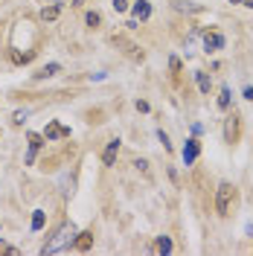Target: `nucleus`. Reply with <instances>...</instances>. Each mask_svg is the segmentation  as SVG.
I'll return each mask as SVG.
<instances>
[{
	"label": "nucleus",
	"instance_id": "obj_1",
	"mask_svg": "<svg viewBox=\"0 0 253 256\" xmlns=\"http://www.w3.org/2000/svg\"><path fill=\"white\" fill-rule=\"evenodd\" d=\"M233 201H236V190H233V184H222L218 192H216V212H218V216H230Z\"/></svg>",
	"mask_w": 253,
	"mask_h": 256
},
{
	"label": "nucleus",
	"instance_id": "obj_2",
	"mask_svg": "<svg viewBox=\"0 0 253 256\" xmlns=\"http://www.w3.org/2000/svg\"><path fill=\"white\" fill-rule=\"evenodd\" d=\"M73 236H76L73 224H70V227H62V230H58V236H56V239H52V242L47 244V248H44V254H56V250H58L62 244H67V242H73Z\"/></svg>",
	"mask_w": 253,
	"mask_h": 256
},
{
	"label": "nucleus",
	"instance_id": "obj_3",
	"mask_svg": "<svg viewBox=\"0 0 253 256\" xmlns=\"http://www.w3.org/2000/svg\"><path fill=\"white\" fill-rule=\"evenodd\" d=\"M198 154H201V143L192 137V140H186V146H184V152H180V158H184V163L186 166H192L195 160H198Z\"/></svg>",
	"mask_w": 253,
	"mask_h": 256
},
{
	"label": "nucleus",
	"instance_id": "obj_4",
	"mask_svg": "<svg viewBox=\"0 0 253 256\" xmlns=\"http://www.w3.org/2000/svg\"><path fill=\"white\" fill-rule=\"evenodd\" d=\"M204 47H206V52H216V50H222V47H224V35H222V32H206Z\"/></svg>",
	"mask_w": 253,
	"mask_h": 256
},
{
	"label": "nucleus",
	"instance_id": "obj_5",
	"mask_svg": "<svg viewBox=\"0 0 253 256\" xmlns=\"http://www.w3.org/2000/svg\"><path fill=\"white\" fill-rule=\"evenodd\" d=\"M224 137H227V143H236L238 140V116L236 114L227 120V126H224Z\"/></svg>",
	"mask_w": 253,
	"mask_h": 256
},
{
	"label": "nucleus",
	"instance_id": "obj_6",
	"mask_svg": "<svg viewBox=\"0 0 253 256\" xmlns=\"http://www.w3.org/2000/svg\"><path fill=\"white\" fill-rule=\"evenodd\" d=\"M44 137H47V140H58V137H70V128L58 126V122H50V126H47V131H44Z\"/></svg>",
	"mask_w": 253,
	"mask_h": 256
},
{
	"label": "nucleus",
	"instance_id": "obj_7",
	"mask_svg": "<svg viewBox=\"0 0 253 256\" xmlns=\"http://www.w3.org/2000/svg\"><path fill=\"white\" fill-rule=\"evenodd\" d=\"M90 244H94V230H84V233H79V239H73L76 250H88Z\"/></svg>",
	"mask_w": 253,
	"mask_h": 256
},
{
	"label": "nucleus",
	"instance_id": "obj_8",
	"mask_svg": "<svg viewBox=\"0 0 253 256\" xmlns=\"http://www.w3.org/2000/svg\"><path fill=\"white\" fill-rule=\"evenodd\" d=\"M134 18H137V20H148V18H152V6H148L146 0H137V3H134Z\"/></svg>",
	"mask_w": 253,
	"mask_h": 256
},
{
	"label": "nucleus",
	"instance_id": "obj_9",
	"mask_svg": "<svg viewBox=\"0 0 253 256\" xmlns=\"http://www.w3.org/2000/svg\"><path fill=\"white\" fill-rule=\"evenodd\" d=\"M114 44H116V47H126V52L131 56V58H137V62H142V52H140L137 47H134V44H128L126 38H114Z\"/></svg>",
	"mask_w": 253,
	"mask_h": 256
},
{
	"label": "nucleus",
	"instance_id": "obj_10",
	"mask_svg": "<svg viewBox=\"0 0 253 256\" xmlns=\"http://www.w3.org/2000/svg\"><path fill=\"white\" fill-rule=\"evenodd\" d=\"M41 134H30V154H26V163H32V160H35V152H38V148H41Z\"/></svg>",
	"mask_w": 253,
	"mask_h": 256
},
{
	"label": "nucleus",
	"instance_id": "obj_11",
	"mask_svg": "<svg viewBox=\"0 0 253 256\" xmlns=\"http://www.w3.org/2000/svg\"><path fill=\"white\" fill-rule=\"evenodd\" d=\"M116 152H120V140H111V143H108V148H105V166H111L114 163V158H116Z\"/></svg>",
	"mask_w": 253,
	"mask_h": 256
},
{
	"label": "nucleus",
	"instance_id": "obj_12",
	"mask_svg": "<svg viewBox=\"0 0 253 256\" xmlns=\"http://www.w3.org/2000/svg\"><path fill=\"white\" fill-rule=\"evenodd\" d=\"M172 250V239L169 236H160L158 242H154V254H169Z\"/></svg>",
	"mask_w": 253,
	"mask_h": 256
},
{
	"label": "nucleus",
	"instance_id": "obj_13",
	"mask_svg": "<svg viewBox=\"0 0 253 256\" xmlns=\"http://www.w3.org/2000/svg\"><path fill=\"white\" fill-rule=\"evenodd\" d=\"M218 108L227 111L230 108V88H222V96H218Z\"/></svg>",
	"mask_w": 253,
	"mask_h": 256
},
{
	"label": "nucleus",
	"instance_id": "obj_14",
	"mask_svg": "<svg viewBox=\"0 0 253 256\" xmlns=\"http://www.w3.org/2000/svg\"><path fill=\"white\" fill-rule=\"evenodd\" d=\"M58 70H62V67H58V64H47V67H44V70H41V73H38V79H44V76H56V73H58Z\"/></svg>",
	"mask_w": 253,
	"mask_h": 256
},
{
	"label": "nucleus",
	"instance_id": "obj_15",
	"mask_svg": "<svg viewBox=\"0 0 253 256\" xmlns=\"http://www.w3.org/2000/svg\"><path fill=\"white\" fill-rule=\"evenodd\" d=\"M41 227H44V212L35 210V216H32V230H41Z\"/></svg>",
	"mask_w": 253,
	"mask_h": 256
},
{
	"label": "nucleus",
	"instance_id": "obj_16",
	"mask_svg": "<svg viewBox=\"0 0 253 256\" xmlns=\"http://www.w3.org/2000/svg\"><path fill=\"white\" fill-rule=\"evenodd\" d=\"M41 18H44V20H56V18H58V6H50V9H44V12H41Z\"/></svg>",
	"mask_w": 253,
	"mask_h": 256
},
{
	"label": "nucleus",
	"instance_id": "obj_17",
	"mask_svg": "<svg viewBox=\"0 0 253 256\" xmlns=\"http://www.w3.org/2000/svg\"><path fill=\"white\" fill-rule=\"evenodd\" d=\"M198 88H201V94H210V79H206V73H198Z\"/></svg>",
	"mask_w": 253,
	"mask_h": 256
},
{
	"label": "nucleus",
	"instance_id": "obj_18",
	"mask_svg": "<svg viewBox=\"0 0 253 256\" xmlns=\"http://www.w3.org/2000/svg\"><path fill=\"white\" fill-rule=\"evenodd\" d=\"M0 254H6V256H18V248L6 244V242H0Z\"/></svg>",
	"mask_w": 253,
	"mask_h": 256
},
{
	"label": "nucleus",
	"instance_id": "obj_19",
	"mask_svg": "<svg viewBox=\"0 0 253 256\" xmlns=\"http://www.w3.org/2000/svg\"><path fill=\"white\" fill-rule=\"evenodd\" d=\"M84 20H88V26H99V20H102V18H99V12H88Z\"/></svg>",
	"mask_w": 253,
	"mask_h": 256
},
{
	"label": "nucleus",
	"instance_id": "obj_20",
	"mask_svg": "<svg viewBox=\"0 0 253 256\" xmlns=\"http://www.w3.org/2000/svg\"><path fill=\"white\" fill-rule=\"evenodd\" d=\"M126 6H128V0H114V9H116V12H122Z\"/></svg>",
	"mask_w": 253,
	"mask_h": 256
},
{
	"label": "nucleus",
	"instance_id": "obj_21",
	"mask_svg": "<svg viewBox=\"0 0 253 256\" xmlns=\"http://www.w3.org/2000/svg\"><path fill=\"white\" fill-rule=\"evenodd\" d=\"M244 99H253V88H244Z\"/></svg>",
	"mask_w": 253,
	"mask_h": 256
},
{
	"label": "nucleus",
	"instance_id": "obj_22",
	"mask_svg": "<svg viewBox=\"0 0 253 256\" xmlns=\"http://www.w3.org/2000/svg\"><path fill=\"white\" fill-rule=\"evenodd\" d=\"M242 3H244V6H248V9H253V0H242Z\"/></svg>",
	"mask_w": 253,
	"mask_h": 256
},
{
	"label": "nucleus",
	"instance_id": "obj_23",
	"mask_svg": "<svg viewBox=\"0 0 253 256\" xmlns=\"http://www.w3.org/2000/svg\"><path fill=\"white\" fill-rule=\"evenodd\" d=\"M233 3H242V0H233Z\"/></svg>",
	"mask_w": 253,
	"mask_h": 256
},
{
	"label": "nucleus",
	"instance_id": "obj_24",
	"mask_svg": "<svg viewBox=\"0 0 253 256\" xmlns=\"http://www.w3.org/2000/svg\"><path fill=\"white\" fill-rule=\"evenodd\" d=\"M52 3H56V0H52Z\"/></svg>",
	"mask_w": 253,
	"mask_h": 256
}]
</instances>
